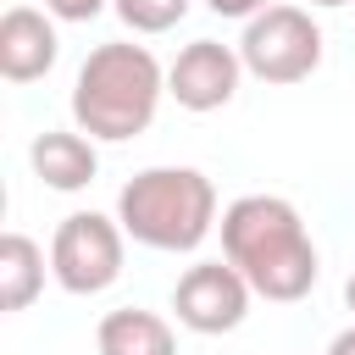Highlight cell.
I'll return each mask as SVG.
<instances>
[{
  "label": "cell",
  "instance_id": "cell-12",
  "mask_svg": "<svg viewBox=\"0 0 355 355\" xmlns=\"http://www.w3.org/2000/svg\"><path fill=\"white\" fill-rule=\"evenodd\" d=\"M194 0H111V11L133 28V33H166L189 17Z\"/></svg>",
  "mask_w": 355,
  "mask_h": 355
},
{
  "label": "cell",
  "instance_id": "cell-8",
  "mask_svg": "<svg viewBox=\"0 0 355 355\" xmlns=\"http://www.w3.org/2000/svg\"><path fill=\"white\" fill-rule=\"evenodd\" d=\"M61 39H55V17L39 6H11L0 17V78L6 83H33L55 67Z\"/></svg>",
  "mask_w": 355,
  "mask_h": 355
},
{
  "label": "cell",
  "instance_id": "cell-4",
  "mask_svg": "<svg viewBox=\"0 0 355 355\" xmlns=\"http://www.w3.org/2000/svg\"><path fill=\"white\" fill-rule=\"evenodd\" d=\"M239 61L261 83H305L322 67V28L305 6H266L244 22Z\"/></svg>",
  "mask_w": 355,
  "mask_h": 355
},
{
  "label": "cell",
  "instance_id": "cell-16",
  "mask_svg": "<svg viewBox=\"0 0 355 355\" xmlns=\"http://www.w3.org/2000/svg\"><path fill=\"white\" fill-rule=\"evenodd\" d=\"M344 305L355 311V272H349V283H344Z\"/></svg>",
  "mask_w": 355,
  "mask_h": 355
},
{
  "label": "cell",
  "instance_id": "cell-7",
  "mask_svg": "<svg viewBox=\"0 0 355 355\" xmlns=\"http://www.w3.org/2000/svg\"><path fill=\"white\" fill-rule=\"evenodd\" d=\"M239 78H244V61H239V44H222V39H194L178 50V61L166 67V94L205 116V111H222L233 94H239Z\"/></svg>",
  "mask_w": 355,
  "mask_h": 355
},
{
  "label": "cell",
  "instance_id": "cell-10",
  "mask_svg": "<svg viewBox=\"0 0 355 355\" xmlns=\"http://www.w3.org/2000/svg\"><path fill=\"white\" fill-rule=\"evenodd\" d=\"M94 349L100 355H178V333H172L166 316L139 311V305H122V311H105L100 316Z\"/></svg>",
  "mask_w": 355,
  "mask_h": 355
},
{
  "label": "cell",
  "instance_id": "cell-2",
  "mask_svg": "<svg viewBox=\"0 0 355 355\" xmlns=\"http://www.w3.org/2000/svg\"><path fill=\"white\" fill-rule=\"evenodd\" d=\"M161 94H166V67L150 55V44L111 39L94 44L72 78V122L89 139L122 144L155 122Z\"/></svg>",
  "mask_w": 355,
  "mask_h": 355
},
{
  "label": "cell",
  "instance_id": "cell-15",
  "mask_svg": "<svg viewBox=\"0 0 355 355\" xmlns=\"http://www.w3.org/2000/svg\"><path fill=\"white\" fill-rule=\"evenodd\" d=\"M327 355H355V322L333 333V344H327Z\"/></svg>",
  "mask_w": 355,
  "mask_h": 355
},
{
  "label": "cell",
  "instance_id": "cell-5",
  "mask_svg": "<svg viewBox=\"0 0 355 355\" xmlns=\"http://www.w3.org/2000/svg\"><path fill=\"white\" fill-rule=\"evenodd\" d=\"M122 255H128V233L105 211H72L50 233V277L67 294H105L122 277Z\"/></svg>",
  "mask_w": 355,
  "mask_h": 355
},
{
  "label": "cell",
  "instance_id": "cell-9",
  "mask_svg": "<svg viewBox=\"0 0 355 355\" xmlns=\"http://www.w3.org/2000/svg\"><path fill=\"white\" fill-rule=\"evenodd\" d=\"M28 166H33V178H39L44 189L78 194V189H89L94 172H100V150H94V139H83V133L50 128V133H39V139L28 144Z\"/></svg>",
  "mask_w": 355,
  "mask_h": 355
},
{
  "label": "cell",
  "instance_id": "cell-17",
  "mask_svg": "<svg viewBox=\"0 0 355 355\" xmlns=\"http://www.w3.org/2000/svg\"><path fill=\"white\" fill-rule=\"evenodd\" d=\"M311 6H322V11H338V6H349V0H311Z\"/></svg>",
  "mask_w": 355,
  "mask_h": 355
},
{
  "label": "cell",
  "instance_id": "cell-3",
  "mask_svg": "<svg viewBox=\"0 0 355 355\" xmlns=\"http://www.w3.org/2000/svg\"><path fill=\"white\" fill-rule=\"evenodd\" d=\"M116 222L144 250L189 255L216 227V183L200 166H144L122 183Z\"/></svg>",
  "mask_w": 355,
  "mask_h": 355
},
{
  "label": "cell",
  "instance_id": "cell-1",
  "mask_svg": "<svg viewBox=\"0 0 355 355\" xmlns=\"http://www.w3.org/2000/svg\"><path fill=\"white\" fill-rule=\"evenodd\" d=\"M216 227H222V261H233L261 300L294 305V300H305L316 288L322 255H316L294 200H283V194H239L222 211Z\"/></svg>",
  "mask_w": 355,
  "mask_h": 355
},
{
  "label": "cell",
  "instance_id": "cell-14",
  "mask_svg": "<svg viewBox=\"0 0 355 355\" xmlns=\"http://www.w3.org/2000/svg\"><path fill=\"white\" fill-rule=\"evenodd\" d=\"M205 6H211L216 17H244V22H250V17H261L272 0H205Z\"/></svg>",
  "mask_w": 355,
  "mask_h": 355
},
{
  "label": "cell",
  "instance_id": "cell-11",
  "mask_svg": "<svg viewBox=\"0 0 355 355\" xmlns=\"http://www.w3.org/2000/svg\"><path fill=\"white\" fill-rule=\"evenodd\" d=\"M44 288V250L28 239V233H6L0 239V311H28Z\"/></svg>",
  "mask_w": 355,
  "mask_h": 355
},
{
  "label": "cell",
  "instance_id": "cell-13",
  "mask_svg": "<svg viewBox=\"0 0 355 355\" xmlns=\"http://www.w3.org/2000/svg\"><path fill=\"white\" fill-rule=\"evenodd\" d=\"M105 6H111V0H44V11H50L55 22H94Z\"/></svg>",
  "mask_w": 355,
  "mask_h": 355
},
{
  "label": "cell",
  "instance_id": "cell-6",
  "mask_svg": "<svg viewBox=\"0 0 355 355\" xmlns=\"http://www.w3.org/2000/svg\"><path fill=\"white\" fill-rule=\"evenodd\" d=\"M250 300L255 288L244 283V272L233 261H194L178 283H172V311L189 333H233L244 316H250Z\"/></svg>",
  "mask_w": 355,
  "mask_h": 355
}]
</instances>
